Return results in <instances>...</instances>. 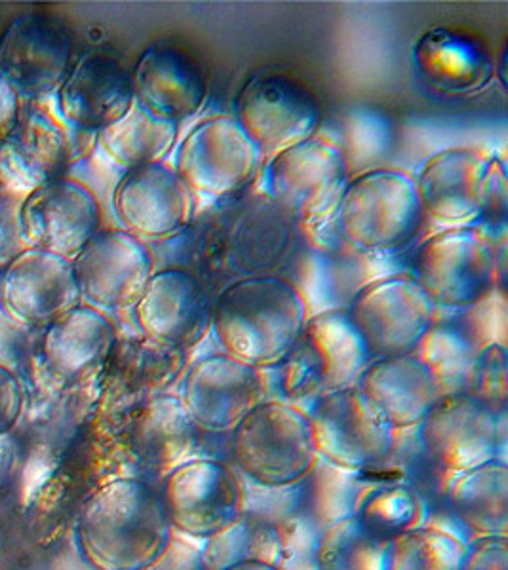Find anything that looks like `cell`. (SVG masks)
Returning a JSON list of instances; mask_svg holds the SVG:
<instances>
[{"instance_id":"cell-32","label":"cell","mask_w":508,"mask_h":570,"mask_svg":"<svg viewBox=\"0 0 508 570\" xmlns=\"http://www.w3.org/2000/svg\"><path fill=\"white\" fill-rule=\"evenodd\" d=\"M482 346L463 320H434L413 356L424 363L438 394L463 392L470 367Z\"/></svg>"},{"instance_id":"cell-8","label":"cell","mask_w":508,"mask_h":570,"mask_svg":"<svg viewBox=\"0 0 508 570\" xmlns=\"http://www.w3.org/2000/svg\"><path fill=\"white\" fill-rule=\"evenodd\" d=\"M265 156L233 117L206 118L185 136L174 171L196 202L227 200L257 183Z\"/></svg>"},{"instance_id":"cell-43","label":"cell","mask_w":508,"mask_h":570,"mask_svg":"<svg viewBox=\"0 0 508 570\" xmlns=\"http://www.w3.org/2000/svg\"><path fill=\"white\" fill-rule=\"evenodd\" d=\"M23 386L10 367L0 363V438L12 432L23 411Z\"/></svg>"},{"instance_id":"cell-34","label":"cell","mask_w":508,"mask_h":570,"mask_svg":"<svg viewBox=\"0 0 508 570\" xmlns=\"http://www.w3.org/2000/svg\"><path fill=\"white\" fill-rule=\"evenodd\" d=\"M276 521L257 518L246 508L233 525L204 542L201 567L203 570H225L244 561H263L279 567L281 537Z\"/></svg>"},{"instance_id":"cell-38","label":"cell","mask_w":508,"mask_h":570,"mask_svg":"<svg viewBox=\"0 0 508 570\" xmlns=\"http://www.w3.org/2000/svg\"><path fill=\"white\" fill-rule=\"evenodd\" d=\"M463 392L501 415L508 402V352L501 343L483 344L470 367Z\"/></svg>"},{"instance_id":"cell-16","label":"cell","mask_w":508,"mask_h":570,"mask_svg":"<svg viewBox=\"0 0 508 570\" xmlns=\"http://www.w3.org/2000/svg\"><path fill=\"white\" fill-rule=\"evenodd\" d=\"M212 305L195 274L169 266L150 276L134 306V318L144 337L189 354L212 330Z\"/></svg>"},{"instance_id":"cell-41","label":"cell","mask_w":508,"mask_h":570,"mask_svg":"<svg viewBox=\"0 0 508 570\" xmlns=\"http://www.w3.org/2000/svg\"><path fill=\"white\" fill-rule=\"evenodd\" d=\"M21 202L13 196L0 195V273L29 249L21 227Z\"/></svg>"},{"instance_id":"cell-23","label":"cell","mask_w":508,"mask_h":570,"mask_svg":"<svg viewBox=\"0 0 508 570\" xmlns=\"http://www.w3.org/2000/svg\"><path fill=\"white\" fill-rule=\"evenodd\" d=\"M488 158L472 147H450L430 156L413 177L424 219L446 228L476 223Z\"/></svg>"},{"instance_id":"cell-31","label":"cell","mask_w":508,"mask_h":570,"mask_svg":"<svg viewBox=\"0 0 508 570\" xmlns=\"http://www.w3.org/2000/svg\"><path fill=\"white\" fill-rule=\"evenodd\" d=\"M125 389L136 397V407L155 395L169 392L189 365L187 352L168 348L149 338L137 337L115 344L111 356Z\"/></svg>"},{"instance_id":"cell-4","label":"cell","mask_w":508,"mask_h":570,"mask_svg":"<svg viewBox=\"0 0 508 570\" xmlns=\"http://www.w3.org/2000/svg\"><path fill=\"white\" fill-rule=\"evenodd\" d=\"M370 362L343 308L314 312L294 346L271 370L273 386L279 400L303 407V403L352 386Z\"/></svg>"},{"instance_id":"cell-37","label":"cell","mask_w":508,"mask_h":570,"mask_svg":"<svg viewBox=\"0 0 508 570\" xmlns=\"http://www.w3.org/2000/svg\"><path fill=\"white\" fill-rule=\"evenodd\" d=\"M339 147L345 155L351 174L354 169L370 171L373 164L391 156L397 147V130L391 118L373 109H352L343 117Z\"/></svg>"},{"instance_id":"cell-3","label":"cell","mask_w":508,"mask_h":570,"mask_svg":"<svg viewBox=\"0 0 508 570\" xmlns=\"http://www.w3.org/2000/svg\"><path fill=\"white\" fill-rule=\"evenodd\" d=\"M413 176L375 168L351 177L339 200L333 227L359 255H389L408 246L423 225Z\"/></svg>"},{"instance_id":"cell-2","label":"cell","mask_w":508,"mask_h":570,"mask_svg":"<svg viewBox=\"0 0 508 570\" xmlns=\"http://www.w3.org/2000/svg\"><path fill=\"white\" fill-rule=\"evenodd\" d=\"M311 316L297 285L281 276H248L223 289L212 305V333L228 356L273 370Z\"/></svg>"},{"instance_id":"cell-7","label":"cell","mask_w":508,"mask_h":570,"mask_svg":"<svg viewBox=\"0 0 508 570\" xmlns=\"http://www.w3.org/2000/svg\"><path fill=\"white\" fill-rule=\"evenodd\" d=\"M410 266L411 278L437 311H469L496 293V246L472 227L430 236L413 253Z\"/></svg>"},{"instance_id":"cell-14","label":"cell","mask_w":508,"mask_h":570,"mask_svg":"<svg viewBox=\"0 0 508 570\" xmlns=\"http://www.w3.org/2000/svg\"><path fill=\"white\" fill-rule=\"evenodd\" d=\"M265 394L267 379L263 371L219 352L187 365L177 395L198 430L225 434L233 432Z\"/></svg>"},{"instance_id":"cell-40","label":"cell","mask_w":508,"mask_h":570,"mask_svg":"<svg viewBox=\"0 0 508 570\" xmlns=\"http://www.w3.org/2000/svg\"><path fill=\"white\" fill-rule=\"evenodd\" d=\"M279 537H281V570H316L314 569V548L319 532L300 518L279 519Z\"/></svg>"},{"instance_id":"cell-9","label":"cell","mask_w":508,"mask_h":570,"mask_svg":"<svg viewBox=\"0 0 508 570\" xmlns=\"http://www.w3.org/2000/svg\"><path fill=\"white\" fill-rule=\"evenodd\" d=\"M346 318L372 360L408 356L437 320V306L410 274H391L362 285Z\"/></svg>"},{"instance_id":"cell-26","label":"cell","mask_w":508,"mask_h":570,"mask_svg":"<svg viewBox=\"0 0 508 570\" xmlns=\"http://www.w3.org/2000/svg\"><path fill=\"white\" fill-rule=\"evenodd\" d=\"M354 384L383 413L394 432L418 428L440 397L429 370L413 354L372 360Z\"/></svg>"},{"instance_id":"cell-36","label":"cell","mask_w":508,"mask_h":570,"mask_svg":"<svg viewBox=\"0 0 508 570\" xmlns=\"http://www.w3.org/2000/svg\"><path fill=\"white\" fill-rule=\"evenodd\" d=\"M365 525L391 540L402 532L424 525L427 504L423 497L406 485H381L370 489L354 505Z\"/></svg>"},{"instance_id":"cell-12","label":"cell","mask_w":508,"mask_h":570,"mask_svg":"<svg viewBox=\"0 0 508 570\" xmlns=\"http://www.w3.org/2000/svg\"><path fill=\"white\" fill-rule=\"evenodd\" d=\"M322 105L300 80L257 72L236 94L235 118L265 160L319 136Z\"/></svg>"},{"instance_id":"cell-27","label":"cell","mask_w":508,"mask_h":570,"mask_svg":"<svg viewBox=\"0 0 508 570\" xmlns=\"http://www.w3.org/2000/svg\"><path fill=\"white\" fill-rule=\"evenodd\" d=\"M117 344V330L104 312L79 305L45 327L40 354L48 370L77 381L104 365Z\"/></svg>"},{"instance_id":"cell-24","label":"cell","mask_w":508,"mask_h":570,"mask_svg":"<svg viewBox=\"0 0 508 570\" xmlns=\"http://www.w3.org/2000/svg\"><path fill=\"white\" fill-rule=\"evenodd\" d=\"M136 104L150 115L182 124L203 110L208 77L190 53L176 46H150L131 71Z\"/></svg>"},{"instance_id":"cell-20","label":"cell","mask_w":508,"mask_h":570,"mask_svg":"<svg viewBox=\"0 0 508 570\" xmlns=\"http://www.w3.org/2000/svg\"><path fill=\"white\" fill-rule=\"evenodd\" d=\"M113 209L139 240H166L189 225L196 200L174 168L150 164L125 171L113 193Z\"/></svg>"},{"instance_id":"cell-21","label":"cell","mask_w":508,"mask_h":570,"mask_svg":"<svg viewBox=\"0 0 508 570\" xmlns=\"http://www.w3.org/2000/svg\"><path fill=\"white\" fill-rule=\"evenodd\" d=\"M58 104L72 128L98 134L136 104L131 72L109 53H82L58 88Z\"/></svg>"},{"instance_id":"cell-35","label":"cell","mask_w":508,"mask_h":570,"mask_svg":"<svg viewBox=\"0 0 508 570\" xmlns=\"http://www.w3.org/2000/svg\"><path fill=\"white\" fill-rule=\"evenodd\" d=\"M465 544L440 527L421 525L389 540L384 570H459Z\"/></svg>"},{"instance_id":"cell-15","label":"cell","mask_w":508,"mask_h":570,"mask_svg":"<svg viewBox=\"0 0 508 570\" xmlns=\"http://www.w3.org/2000/svg\"><path fill=\"white\" fill-rule=\"evenodd\" d=\"M424 454L446 472L461 473L499 459L501 421L465 392L440 395L418 426Z\"/></svg>"},{"instance_id":"cell-33","label":"cell","mask_w":508,"mask_h":570,"mask_svg":"<svg viewBox=\"0 0 508 570\" xmlns=\"http://www.w3.org/2000/svg\"><path fill=\"white\" fill-rule=\"evenodd\" d=\"M389 540L365 525L356 513L333 519L316 538V570H384Z\"/></svg>"},{"instance_id":"cell-18","label":"cell","mask_w":508,"mask_h":570,"mask_svg":"<svg viewBox=\"0 0 508 570\" xmlns=\"http://www.w3.org/2000/svg\"><path fill=\"white\" fill-rule=\"evenodd\" d=\"M27 244L72 261L101 230V206L82 183L59 177L21 202Z\"/></svg>"},{"instance_id":"cell-13","label":"cell","mask_w":508,"mask_h":570,"mask_svg":"<svg viewBox=\"0 0 508 570\" xmlns=\"http://www.w3.org/2000/svg\"><path fill=\"white\" fill-rule=\"evenodd\" d=\"M71 263L80 298L99 312L134 311L155 274L149 246L125 228L99 230Z\"/></svg>"},{"instance_id":"cell-6","label":"cell","mask_w":508,"mask_h":570,"mask_svg":"<svg viewBox=\"0 0 508 570\" xmlns=\"http://www.w3.org/2000/svg\"><path fill=\"white\" fill-rule=\"evenodd\" d=\"M351 176L338 141L314 136L265 160L255 185L300 225L319 230L333 223Z\"/></svg>"},{"instance_id":"cell-30","label":"cell","mask_w":508,"mask_h":570,"mask_svg":"<svg viewBox=\"0 0 508 570\" xmlns=\"http://www.w3.org/2000/svg\"><path fill=\"white\" fill-rule=\"evenodd\" d=\"M179 124L150 115L134 104L125 117L96 134L99 149L125 171L163 164L176 147Z\"/></svg>"},{"instance_id":"cell-1","label":"cell","mask_w":508,"mask_h":570,"mask_svg":"<svg viewBox=\"0 0 508 570\" xmlns=\"http://www.w3.org/2000/svg\"><path fill=\"white\" fill-rule=\"evenodd\" d=\"M75 542L90 570H150L174 544L155 487L139 478L105 481L80 508Z\"/></svg>"},{"instance_id":"cell-17","label":"cell","mask_w":508,"mask_h":570,"mask_svg":"<svg viewBox=\"0 0 508 570\" xmlns=\"http://www.w3.org/2000/svg\"><path fill=\"white\" fill-rule=\"evenodd\" d=\"M72 37L61 21L23 13L0 35V77L26 96L58 90L72 67Z\"/></svg>"},{"instance_id":"cell-11","label":"cell","mask_w":508,"mask_h":570,"mask_svg":"<svg viewBox=\"0 0 508 570\" xmlns=\"http://www.w3.org/2000/svg\"><path fill=\"white\" fill-rule=\"evenodd\" d=\"M158 497L174 532L203 542L233 525L248 504L235 470L214 459H189L174 468Z\"/></svg>"},{"instance_id":"cell-44","label":"cell","mask_w":508,"mask_h":570,"mask_svg":"<svg viewBox=\"0 0 508 570\" xmlns=\"http://www.w3.org/2000/svg\"><path fill=\"white\" fill-rule=\"evenodd\" d=\"M21 117L20 94L7 78L0 77V142L12 134Z\"/></svg>"},{"instance_id":"cell-25","label":"cell","mask_w":508,"mask_h":570,"mask_svg":"<svg viewBox=\"0 0 508 570\" xmlns=\"http://www.w3.org/2000/svg\"><path fill=\"white\" fill-rule=\"evenodd\" d=\"M419 78L443 96H475L496 78V61L475 35L448 27L424 31L411 50Z\"/></svg>"},{"instance_id":"cell-22","label":"cell","mask_w":508,"mask_h":570,"mask_svg":"<svg viewBox=\"0 0 508 570\" xmlns=\"http://www.w3.org/2000/svg\"><path fill=\"white\" fill-rule=\"evenodd\" d=\"M69 141L58 120L45 110H21L12 134L0 142V195L26 200L46 183L63 177Z\"/></svg>"},{"instance_id":"cell-19","label":"cell","mask_w":508,"mask_h":570,"mask_svg":"<svg viewBox=\"0 0 508 570\" xmlns=\"http://www.w3.org/2000/svg\"><path fill=\"white\" fill-rule=\"evenodd\" d=\"M72 263L29 247L0 273V308L26 330H45L80 305Z\"/></svg>"},{"instance_id":"cell-45","label":"cell","mask_w":508,"mask_h":570,"mask_svg":"<svg viewBox=\"0 0 508 570\" xmlns=\"http://www.w3.org/2000/svg\"><path fill=\"white\" fill-rule=\"evenodd\" d=\"M225 570H281L276 564L263 563V561H244V563L233 564Z\"/></svg>"},{"instance_id":"cell-29","label":"cell","mask_w":508,"mask_h":570,"mask_svg":"<svg viewBox=\"0 0 508 570\" xmlns=\"http://www.w3.org/2000/svg\"><path fill=\"white\" fill-rule=\"evenodd\" d=\"M448 504L457 521L472 537L507 534L508 466L502 459L456 473L448 489Z\"/></svg>"},{"instance_id":"cell-5","label":"cell","mask_w":508,"mask_h":570,"mask_svg":"<svg viewBox=\"0 0 508 570\" xmlns=\"http://www.w3.org/2000/svg\"><path fill=\"white\" fill-rule=\"evenodd\" d=\"M231 456L255 485L290 489L319 464L305 409L284 400H263L231 432Z\"/></svg>"},{"instance_id":"cell-28","label":"cell","mask_w":508,"mask_h":570,"mask_svg":"<svg viewBox=\"0 0 508 570\" xmlns=\"http://www.w3.org/2000/svg\"><path fill=\"white\" fill-rule=\"evenodd\" d=\"M196 430L182 397L164 392L134 409L131 448L147 470L166 475L193 459Z\"/></svg>"},{"instance_id":"cell-39","label":"cell","mask_w":508,"mask_h":570,"mask_svg":"<svg viewBox=\"0 0 508 570\" xmlns=\"http://www.w3.org/2000/svg\"><path fill=\"white\" fill-rule=\"evenodd\" d=\"M478 220L494 230L507 227L508 176L507 164L501 156H489L488 166L483 169Z\"/></svg>"},{"instance_id":"cell-10","label":"cell","mask_w":508,"mask_h":570,"mask_svg":"<svg viewBox=\"0 0 508 570\" xmlns=\"http://www.w3.org/2000/svg\"><path fill=\"white\" fill-rule=\"evenodd\" d=\"M319 459L345 472H365L391 456L397 432L352 384L305 407Z\"/></svg>"},{"instance_id":"cell-42","label":"cell","mask_w":508,"mask_h":570,"mask_svg":"<svg viewBox=\"0 0 508 570\" xmlns=\"http://www.w3.org/2000/svg\"><path fill=\"white\" fill-rule=\"evenodd\" d=\"M459 570H508L507 534L472 538L465 546Z\"/></svg>"}]
</instances>
